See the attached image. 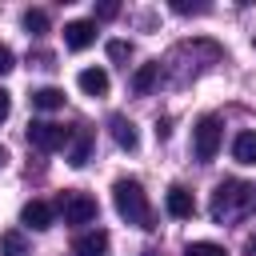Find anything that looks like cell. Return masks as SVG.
Returning a JSON list of instances; mask_svg holds the SVG:
<instances>
[{
    "instance_id": "cell-1",
    "label": "cell",
    "mask_w": 256,
    "mask_h": 256,
    "mask_svg": "<svg viewBox=\"0 0 256 256\" xmlns=\"http://www.w3.org/2000/svg\"><path fill=\"white\" fill-rule=\"evenodd\" d=\"M252 208H256V184H244V180L216 184V192H212V220L216 224H228L236 216H248Z\"/></svg>"
},
{
    "instance_id": "cell-2",
    "label": "cell",
    "mask_w": 256,
    "mask_h": 256,
    "mask_svg": "<svg viewBox=\"0 0 256 256\" xmlns=\"http://www.w3.org/2000/svg\"><path fill=\"white\" fill-rule=\"evenodd\" d=\"M112 204H116L120 220H128V224H136V228H152V204H148V192H144L140 180L120 176V180L112 184Z\"/></svg>"
},
{
    "instance_id": "cell-3",
    "label": "cell",
    "mask_w": 256,
    "mask_h": 256,
    "mask_svg": "<svg viewBox=\"0 0 256 256\" xmlns=\"http://www.w3.org/2000/svg\"><path fill=\"white\" fill-rule=\"evenodd\" d=\"M28 144L40 148V152H60V148L72 144V128L52 124V120H32L28 124Z\"/></svg>"
},
{
    "instance_id": "cell-4",
    "label": "cell",
    "mask_w": 256,
    "mask_h": 256,
    "mask_svg": "<svg viewBox=\"0 0 256 256\" xmlns=\"http://www.w3.org/2000/svg\"><path fill=\"white\" fill-rule=\"evenodd\" d=\"M192 148H196V160H200V164L216 160V152H220V120H216V116H200V120H196V128H192Z\"/></svg>"
},
{
    "instance_id": "cell-5",
    "label": "cell",
    "mask_w": 256,
    "mask_h": 256,
    "mask_svg": "<svg viewBox=\"0 0 256 256\" xmlns=\"http://www.w3.org/2000/svg\"><path fill=\"white\" fill-rule=\"evenodd\" d=\"M60 212H64V224H92L96 220V200L88 192H64Z\"/></svg>"
},
{
    "instance_id": "cell-6",
    "label": "cell",
    "mask_w": 256,
    "mask_h": 256,
    "mask_svg": "<svg viewBox=\"0 0 256 256\" xmlns=\"http://www.w3.org/2000/svg\"><path fill=\"white\" fill-rule=\"evenodd\" d=\"M108 232L104 228H92V232H80L76 240H72V252L76 256H108Z\"/></svg>"
},
{
    "instance_id": "cell-7",
    "label": "cell",
    "mask_w": 256,
    "mask_h": 256,
    "mask_svg": "<svg viewBox=\"0 0 256 256\" xmlns=\"http://www.w3.org/2000/svg\"><path fill=\"white\" fill-rule=\"evenodd\" d=\"M92 40H96V24H92V20H68V24H64V44H68L72 52H84Z\"/></svg>"
},
{
    "instance_id": "cell-8",
    "label": "cell",
    "mask_w": 256,
    "mask_h": 256,
    "mask_svg": "<svg viewBox=\"0 0 256 256\" xmlns=\"http://www.w3.org/2000/svg\"><path fill=\"white\" fill-rule=\"evenodd\" d=\"M164 204H168V212H172L176 220H192V212H196L192 192H188V188H180V184H172V188L164 192Z\"/></svg>"
},
{
    "instance_id": "cell-9",
    "label": "cell",
    "mask_w": 256,
    "mask_h": 256,
    "mask_svg": "<svg viewBox=\"0 0 256 256\" xmlns=\"http://www.w3.org/2000/svg\"><path fill=\"white\" fill-rule=\"evenodd\" d=\"M108 128H112V140H116L124 152H136V148H140V132H136V124H132L128 116H112Z\"/></svg>"
},
{
    "instance_id": "cell-10",
    "label": "cell",
    "mask_w": 256,
    "mask_h": 256,
    "mask_svg": "<svg viewBox=\"0 0 256 256\" xmlns=\"http://www.w3.org/2000/svg\"><path fill=\"white\" fill-rule=\"evenodd\" d=\"M20 224H28V228L44 232V228H52V208H48L44 200H28V204L20 208Z\"/></svg>"
},
{
    "instance_id": "cell-11",
    "label": "cell",
    "mask_w": 256,
    "mask_h": 256,
    "mask_svg": "<svg viewBox=\"0 0 256 256\" xmlns=\"http://www.w3.org/2000/svg\"><path fill=\"white\" fill-rule=\"evenodd\" d=\"M88 156H92V132L88 128H76L72 132V144H68V164L72 168H84Z\"/></svg>"
},
{
    "instance_id": "cell-12",
    "label": "cell",
    "mask_w": 256,
    "mask_h": 256,
    "mask_svg": "<svg viewBox=\"0 0 256 256\" xmlns=\"http://www.w3.org/2000/svg\"><path fill=\"white\" fill-rule=\"evenodd\" d=\"M76 84H80L84 96H108V72L104 68H84L76 76Z\"/></svg>"
},
{
    "instance_id": "cell-13",
    "label": "cell",
    "mask_w": 256,
    "mask_h": 256,
    "mask_svg": "<svg viewBox=\"0 0 256 256\" xmlns=\"http://www.w3.org/2000/svg\"><path fill=\"white\" fill-rule=\"evenodd\" d=\"M232 160H236V164H256V132H252V128L232 140Z\"/></svg>"
},
{
    "instance_id": "cell-14",
    "label": "cell",
    "mask_w": 256,
    "mask_h": 256,
    "mask_svg": "<svg viewBox=\"0 0 256 256\" xmlns=\"http://www.w3.org/2000/svg\"><path fill=\"white\" fill-rule=\"evenodd\" d=\"M32 108L56 112V108H64V92H60V88H36V92H32Z\"/></svg>"
},
{
    "instance_id": "cell-15",
    "label": "cell",
    "mask_w": 256,
    "mask_h": 256,
    "mask_svg": "<svg viewBox=\"0 0 256 256\" xmlns=\"http://www.w3.org/2000/svg\"><path fill=\"white\" fill-rule=\"evenodd\" d=\"M156 80H160V64H144V68H136V76H132V92L144 96V92H152Z\"/></svg>"
},
{
    "instance_id": "cell-16",
    "label": "cell",
    "mask_w": 256,
    "mask_h": 256,
    "mask_svg": "<svg viewBox=\"0 0 256 256\" xmlns=\"http://www.w3.org/2000/svg\"><path fill=\"white\" fill-rule=\"evenodd\" d=\"M20 24H24V32H28V36H44V32H48V12L28 8V12L20 16Z\"/></svg>"
},
{
    "instance_id": "cell-17",
    "label": "cell",
    "mask_w": 256,
    "mask_h": 256,
    "mask_svg": "<svg viewBox=\"0 0 256 256\" xmlns=\"http://www.w3.org/2000/svg\"><path fill=\"white\" fill-rule=\"evenodd\" d=\"M0 252H4V256H28V244H24L20 232H4V236H0Z\"/></svg>"
},
{
    "instance_id": "cell-18",
    "label": "cell",
    "mask_w": 256,
    "mask_h": 256,
    "mask_svg": "<svg viewBox=\"0 0 256 256\" xmlns=\"http://www.w3.org/2000/svg\"><path fill=\"white\" fill-rule=\"evenodd\" d=\"M184 256H224V248H220V244H212V240H200V244H188V248H184Z\"/></svg>"
},
{
    "instance_id": "cell-19",
    "label": "cell",
    "mask_w": 256,
    "mask_h": 256,
    "mask_svg": "<svg viewBox=\"0 0 256 256\" xmlns=\"http://www.w3.org/2000/svg\"><path fill=\"white\" fill-rule=\"evenodd\" d=\"M108 56H112V60H128V56H132V44H124V40H112V44H108Z\"/></svg>"
},
{
    "instance_id": "cell-20",
    "label": "cell",
    "mask_w": 256,
    "mask_h": 256,
    "mask_svg": "<svg viewBox=\"0 0 256 256\" xmlns=\"http://www.w3.org/2000/svg\"><path fill=\"white\" fill-rule=\"evenodd\" d=\"M172 12L188 16V12H208V8H204V4H188V0H172Z\"/></svg>"
},
{
    "instance_id": "cell-21",
    "label": "cell",
    "mask_w": 256,
    "mask_h": 256,
    "mask_svg": "<svg viewBox=\"0 0 256 256\" xmlns=\"http://www.w3.org/2000/svg\"><path fill=\"white\" fill-rule=\"evenodd\" d=\"M12 64H16L12 48H8V44H0V76H4V72H12Z\"/></svg>"
},
{
    "instance_id": "cell-22",
    "label": "cell",
    "mask_w": 256,
    "mask_h": 256,
    "mask_svg": "<svg viewBox=\"0 0 256 256\" xmlns=\"http://www.w3.org/2000/svg\"><path fill=\"white\" fill-rule=\"evenodd\" d=\"M116 12H120V4H116V0H104V4L96 8V16H100V20H112Z\"/></svg>"
},
{
    "instance_id": "cell-23",
    "label": "cell",
    "mask_w": 256,
    "mask_h": 256,
    "mask_svg": "<svg viewBox=\"0 0 256 256\" xmlns=\"http://www.w3.org/2000/svg\"><path fill=\"white\" fill-rule=\"evenodd\" d=\"M8 112H12V96H8L4 88H0V124L8 120Z\"/></svg>"
},
{
    "instance_id": "cell-24",
    "label": "cell",
    "mask_w": 256,
    "mask_h": 256,
    "mask_svg": "<svg viewBox=\"0 0 256 256\" xmlns=\"http://www.w3.org/2000/svg\"><path fill=\"white\" fill-rule=\"evenodd\" d=\"M248 256H256V232L248 236Z\"/></svg>"
},
{
    "instance_id": "cell-25",
    "label": "cell",
    "mask_w": 256,
    "mask_h": 256,
    "mask_svg": "<svg viewBox=\"0 0 256 256\" xmlns=\"http://www.w3.org/2000/svg\"><path fill=\"white\" fill-rule=\"evenodd\" d=\"M4 160H8V156H4V148H0V168H4Z\"/></svg>"
},
{
    "instance_id": "cell-26",
    "label": "cell",
    "mask_w": 256,
    "mask_h": 256,
    "mask_svg": "<svg viewBox=\"0 0 256 256\" xmlns=\"http://www.w3.org/2000/svg\"><path fill=\"white\" fill-rule=\"evenodd\" d=\"M140 256H160V252H140Z\"/></svg>"
},
{
    "instance_id": "cell-27",
    "label": "cell",
    "mask_w": 256,
    "mask_h": 256,
    "mask_svg": "<svg viewBox=\"0 0 256 256\" xmlns=\"http://www.w3.org/2000/svg\"><path fill=\"white\" fill-rule=\"evenodd\" d=\"M252 40H256V36H252Z\"/></svg>"
}]
</instances>
